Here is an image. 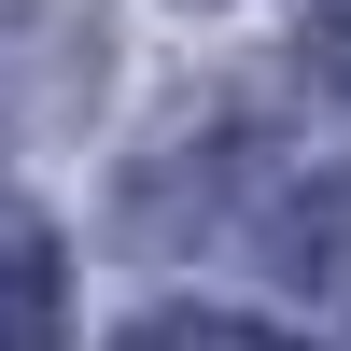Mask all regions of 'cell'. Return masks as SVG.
<instances>
[{
	"instance_id": "cell-2",
	"label": "cell",
	"mask_w": 351,
	"mask_h": 351,
	"mask_svg": "<svg viewBox=\"0 0 351 351\" xmlns=\"http://www.w3.org/2000/svg\"><path fill=\"white\" fill-rule=\"evenodd\" d=\"M324 56H337V84H351V0H324Z\"/></svg>"
},
{
	"instance_id": "cell-1",
	"label": "cell",
	"mask_w": 351,
	"mask_h": 351,
	"mask_svg": "<svg viewBox=\"0 0 351 351\" xmlns=\"http://www.w3.org/2000/svg\"><path fill=\"white\" fill-rule=\"evenodd\" d=\"M0 351H56V267H43V239H0Z\"/></svg>"
}]
</instances>
